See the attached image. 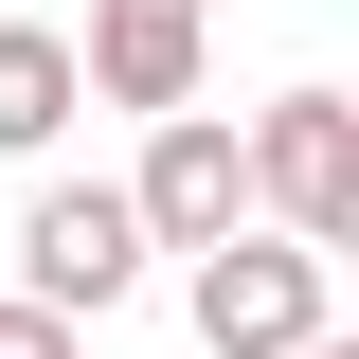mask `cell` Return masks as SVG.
<instances>
[{
    "label": "cell",
    "instance_id": "cell-1",
    "mask_svg": "<svg viewBox=\"0 0 359 359\" xmlns=\"http://www.w3.org/2000/svg\"><path fill=\"white\" fill-rule=\"evenodd\" d=\"M323 269H341V252L287 233V216L180 252V323H198V359H306V341H323Z\"/></svg>",
    "mask_w": 359,
    "mask_h": 359
},
{
    "label": "cell",
    "instance_id": "cell-2",
    "mask_svg": "<svg viewBox=\"0 0 359 359\" xmlns=\"http://www.w3.org/2000/svg\"><path fill=\"white\" fill-rule=\"evenodd\" d=\"M162 269V233H144V180H36V216H18V287L72 323H108Z\"/></svg>",
    "mask_w": 359,
    "mask_h": 359
},
{
    "label": "cell",
    "instance_id": "cell-4",
    "mask_svg": "<svg viewBox=\"0 0 359 359\" xmlns=\"http://www.w3.org/2000/svg\"><path fill=\"white\" fill-rule=\"evenodd\" d=\"M252 180H269L287 233L359 252V90H269V108H252Z\"/></svg>",
    "mask_w": 359,
    "mask_h": 359
},
{
    "label": "cell",
    "instance_id": "cell-3",
    "mask_svg": "<svg viewBox=\"0 0 359 359\" xmlns=\"http://www.w3.org/2000/svg\"><path fill=\"white\" fill-rule=\"evenodd\" d=\"M126 180H144V233H162V252H216V233H252V216H269L252 126H233V108H162Z\"/></svg>",
    "mask_w": 359,
    "mask_h": 359
},
{
    "label": "cell",
    "instance_id": "cell-7",
    "mask_svg": "<svg viewBox=\"0 0 359 359\" xmlns=\"http://www.w3.org/2000/svg\"><path fill=\"white\" fill-rule=\"evenodd\" d=\"M0 359H90V323L36 306V287H0Z\"/></svg>",
    "mask_w": 359,
    "mask_h": 359
},
{
    "label": "cell",
    "instance_id": "cell-8",
    "mask_svg": "<svg viewBox=\"0 0 359 359\" xmlns=\"http://www.w3.org/2000/svg\"><path fill=\"white\" fill-rule=\"evenodd\" d=\"M306 359H359V341H341V323H323V341H306Z\"/></svg>",
    "mask_w": 359,
    "mask_h": 359
},
{
    "label": "cell",
    "instance_id": "cell-6",
    "mask_svg": "<svg viewBox=\"0 0 359 359\" xmlns=\"http://www.w3.org/2000/svg\"><path fill=\"white\" fill-rule=\"evenodd\" d=\"M90 108V36L54 18H0V162H54V126Z\"/></svg>",
    "mask_w": 359,
    "mask_h": 359
},
{
    "label": "cell",
    "instance_id": "cell-5",
    "mask_svg": "<svg viewBox=\"0 0 359 359\" xmlns=\"http://www.w3.org/2000/svg\"><path fill=\"white\" fill-rule=\"evenodd\" d=\"M216 72V0H90V108H198Z\"/></svg>",
    "mask_w": 359,
    "mask_h": 359
}]
</instances>
